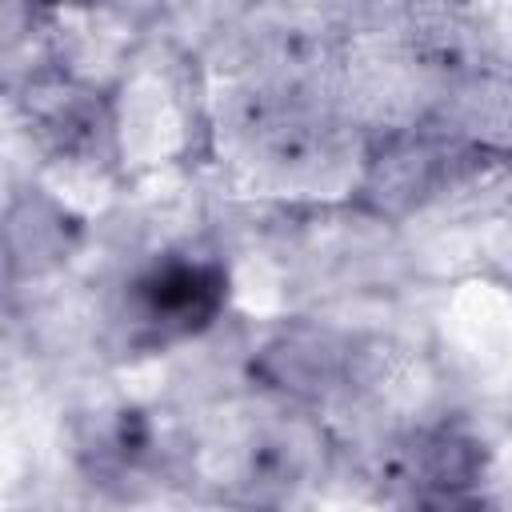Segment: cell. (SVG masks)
<instances>
[{
	"label": "cell",
	"instance_id": "6da1fadb",
	"mask_svg": "<svg viewBox=\"0 0 512 512\" xmlns=\"http://www.w3.org/2000/svg\"><path fill=\"white\" fill-rule=\"evenodd\" d=\"M228 296V276L220 264L168 256L140 272L128 288V320L148 340H184L204 332Z\"/></svg>",
	"mask_w": 512,
	"mask_h": 512
},
{
	"label": "cell",
	"instance_id": "7a4b0ae2",
	"mask_svg": "<svg viewBox=\"0 0 512 512\" xmlns=\"http://www.w3.org/2000/svg\"><path fill=\"white\" fill-rule=\"evenodd\" d=\"M480 476V448L456 432H428L404 452V480L424 504H460Z\"/></svg>",
	"mask_w": 512,
	"mask_h": 512
}]
</instances>
